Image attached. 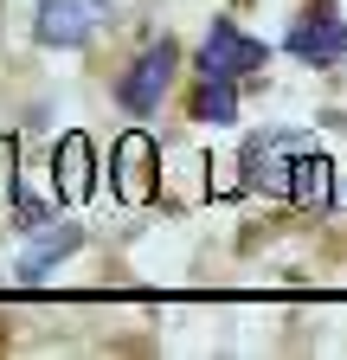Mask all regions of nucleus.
I'll return each instance as SVG.
<instances>
[{"instance_id": "1", "label": "nucleus", "mask_w": 347, "mask_h": 360, "mask_svg": "<svg viewBox=\"0 0 347 360\" xmlns=\"http://www.w3.org/2000/svg\"><path fill=\"white\" fill-rule=\"evenodd\" d=\"M116 20V0H39L32 7V45L46 52H84Z\"/></svg>"}, {"instance_id": "2", "label": "nucleus", "mask_w": 347, "mask_h": 360, "mask_svg": "<svg viewBox=\"0 0 347 360\" xmlns=\"http://www.w3.org/2000/svg\"><path fill=\"white\" fill-rule=\"evenodd\" d=\"M270 65V45L257 39V32H244L232 13H219L206 26V39H199V77H225V84H244V77H257Z\"/></svg>"}, {"instance_id": "3", "label": "nucleus", "mask_w": 347, "mask_h": 360, "mask_svg": "<svg viewBox=\"0 0 347 360\" xmlns=\"http://www.w3.org/2000/svg\"><path fill=\"white\" fill-rule=\"evenodd\" d=\"M283 52L296 58V65H347V13L334 7V0H309L296 20H289V32H283Z\"/></svg>"}, {"instance_id": "4", "label": "nucleus", "mask_w": 347, "mask_h": 360, "mask_svg": "<svg viewBox=\"0 0 347 360\" xmlns=\"http://www.w3.org/2000/svg\"><path fill=\"white\" fill-rule=\"evenodd\" d=\"M110 193L122 206H148L161 193V142L148 129L116 135V148H110Z\"/></svg>"}, {"instance_id": "5", "label": "nucleus", "mask_w": 347, "mask_h": 360, "mask_svg": "<svg viewBox=\"0 0 347 360\" xmlns=\"http://www.w3.org/2000/svg\"><path fill=\"white\" fill-rule=\"evenodd\" d=\"M174 71H181V45H174V39H155L148 52L116 77V103H122L129 116H155L161 97L174 90Z\"/></svg>"}, {"instance_id": "6", "label": "nucleus", "mask_w": 347, "mask_h": 360, "mask_svg": "<svg viewBox=\"0 0 347 360\" xmlns=\"http://www.w3.org/2000/svg\"><path fill=\"white\" fill-rule=\"evenodd\" d=\"M91 193H97V142L84 129H65L52 142V200L84 206Z\"/></svg>"}, {"instance_id": "7", "label": "nucleus", "mask_w": 347, "mask_h": 360, "mask_svg": "<svg viewBox=\"0 0 347 360\" xmlns=\"http://www.w3.org/2000/svg\"><path fill=\"white\" fill-rule=\"evenodd\" d=\"M84 251V225L77 219H46V225H32L26 232V251H20V283H46L52 270L65 264V257H77Z\"/></svg>"}, {"instance_id": "8", "label": "nucleus", "mask_w": 347, "mask_h": 360, "mask_svg": "<svg viewBox=\"0 0 347 360\" xmlns=\"http://www.w3.org/2000/svg\"><path fill=\"white\" fill-rule=\"evenodd\" d=\"M193 122H206V129H232V122H238V84H225V77H199Z\"/></svg>"}]
</instances>
